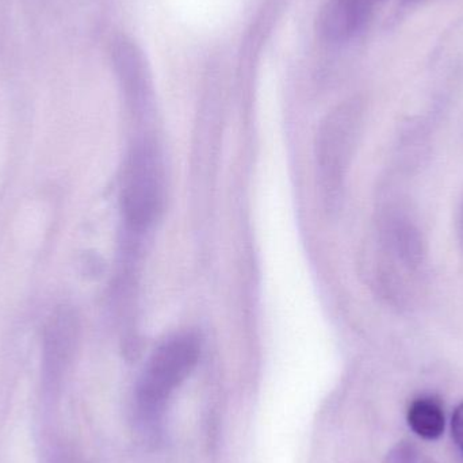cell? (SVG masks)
Wrapping results in <instances>:
<instances>
[{
  "label": "cell",
  "instance_id": "6da1fadb",
  "mask_svg": "<svg viewBox=\"0 0 463 463\" xmlns=\"http://www.w3.org/2000/svg\"><path fill=\"white\" fill-rule=\"evenodd\" d=\"M200 351V342L190 334L170 337L155 350L136 391L138 413L146 423L159 421L171 394L197 364Z\"/></svg>",
  "mask_w": 463,
  "mask_h": 463
},
{
  "label": "cell",
  "instance_id": "7a4b0ae2",
  "mask_svg": "<svg viewBox=\"0 0 463 463\" xmlns=\"http://www.w3.org/2000/svg\"><path fill=\"white\" fill-rule=\"evenodd\" d=\"M359 110L354 103L340 106L321 124L316 138V165L326 209L336 208L359 133Z\"/></svg>",
  "mask_w": 463,
  "mask_h": 463
},
{
  "label": "cell",
  "instance_id": "3957f363",
  "mask_svg": "<svg viewBox=\"0 0 463 463\" xmlns=\"http://www.w3.org/2000/svg\"><path fill=\"white\" fill-rule=\"evenodd\" d=\"M165 182L159 157L141 146L130 157L122 187V211L133 230H146L162 211Z\"/></svg>",
  "mask_w": 463,
  "mask_h": 463
},
{
  "label": "cell",
  "instance_id": "277c9868",
  "mask_svg": "<svg viewBox=\"0 0 463 463\" xmlns=\"http://www.w3.org/2000/svg\"><path fill=\"white\" fill-rule=\"evenodd\" d=\"M79 334V318L73 309L60 307L52 313L43 332V362L51 377L67 366Z\"/></svg>",
  "mask_w": 463,
  "mask_h": 463
},
{
  "label": "cell",
  "instance_id": "5b68a950",
  "mask_svg": "<svg viewBox=\"0 0 463 463\" xmlns=\"http://www.w3.org/2000/svg\"><path fill=\"white\" fill-rule=\"evenodd\" d=\"M377 0H329L320 16L321 32L345 40L364 27Z\"/></svg>",
  "mask_w": 463,
  "mask_h": 463
},
{
  "label": "cell",
  "instance_id": "8992f818",
  "mask_svg": "<svg viewBox=\"0 0 463 463\" xmlns=\"http://www.w3.org/2000/svg\"><path fill=\"white\" fill-rule=\"evenodd\" d=\"M408 423L419 437L426 440H435L445 431V413L442 405L432 397L415 400L408 411Z\"/></svg>",
  "mask_w": 463,
  "mask_h": 463
},
{
  "label": "cell",
  "instance_id": "52a82bcc",
  "mask_svg": "<svg viewBox=\"0 0 463 463\" xmlns=\"http://www.w3.org/2000/svg\"><path fill=\"white\" fill-rule=\"evenodd\" d=\"M418 451L410 443H400L389 453L386 463H418Z\"/></svg>",
  "mask_w": 463,
  "mask_h": 463
},
{
  "label": "cell",
  "instance_id": "ba28073f",
  "mask_svg": "<svg viewBox=\"0 0 463 463\" xmlns=\"http://www.w3.org/2000/svg\"><path fill=\"white\" fill-rule=\"evenodd\" d=\"M451 429H453L454 442L463 457V404L459 405L454 412Z\"/></svg>",
  "mask_w": 463,
  "mask_h": 463
},
{
  "label": "cell",
  "instance_id": "9c48e42d",
  "mask_svg": "<svg viewBox=\"0 0 463 463\" xmlns=\"http://www.w3.org/2000/svg\"><path fill=\"white\" fill-rule=\"evenodd\" d=\"M459 222H461V231H462V234H463V203H462V206H461V217H459Z\"/></svg>",
  "mask_w": 463,
  "mask_h": 463
}]
</instances>
